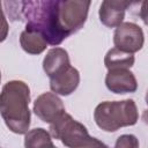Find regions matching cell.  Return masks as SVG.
Returning <instances> with one entry per match:
<instances>
[{
    "mask_svg": "<svg viewBox=\"0 0 148 148\" xmlns=\"http://www.w3.org/2000/svg\"><path fill=\"white\" fill-rule=\"evenodd\" d=\"M30 88L21 80H12L0 92V114L6 126L15 134H24L30 126Z\"/></svg>",
    "mask_w": 148,
    "mask_h": 148,
    "instance_id": "cell-2",
    "label": "cell"
},
{
    "mask_svg": "<svg viewBox=\"0 0 148 148\" xmlns=\"http://www.w3.org/2000/svg\"><path fill=\"white\" fill-rule=\"evenodd\" d=\"M143 43L145 35L138 24L133 22H121L116 27L113 34L114 47L125 52L135 53L142 49Z\"/></svg>",
    "mask_w": 148,
    "mask_h": 148,
    "instance_id": "cell-6",
    "label": "cell"
},
{
    "mask_svg": "<svg viewBox=\"0 0 148 148\" xmlns=\"http://www.w3.org/2000/svg\"><path fill=\"white\" fill-rule=\"evenodd\" d=\"M96 125L105 132H116L120 127L133 126L139 120V111L133 99L105 101L94 111Z\"/></svg>",
    "mask_w": 148,
    "mask_h": 148,
    "instance_id": "cell-3",
    "label": "cell"
},
{
    "mask_svg": "<svg viewBox=\"0 0 148 148\" xmlns=\"http://www.w3.org/2000/svg\"><path fill=\"white\" fill-rule=\"evenodd\" d=\"M114 147L116 148H138L139 141L136 136L133 134H123L117 139Z\"/></svg>",
    "mask_w": 148,
    "mask_h": 148,
    "instance_id": "cell-16",
    "label": "cell"
},
{
    "mask_svg": "<svg viewBox=\"0 0 148 148\" xmlns=\"http://www.w3.org/2000/svg\"><path fill=\"white\" fill-rule=\"evenodd\" d=\"M126 9H128L132 15L142 18V21L146 23V0H128Z\"/></svg>",
    "mask_w": 148,
    "mask_h": 148,
    "instance_id": "cell-15",
    "label": "cell"
},
{
    "mask_svg": "<svg viewBox=\"0 0 148 148\" xmlns=\"http://www.w3.org/2000/svg\"><path fill=\"white\" fill-rule=\"evenodd\" d=\"M50 134L68 148L106 147L102 141L90 136L87 127L66 111L50 124Z\"/></svg>",
    "mask_w": 148,
    "mask_h": 148,
    "instance_id": "cell-4",
    "label": "cell"
},
{
    "mask_svg": "<svg viewBox=\"0 0 148 148\" xmlns=\"http://www.w3.org/2000/svg\"><path fill=\"white\" fill-rule=\"evenodd\" d=\"M71 65L68 53L62 47H53L49 50L43 60V69L49 77L64 71Z\"/></svg>",
    "mask_w": 148,
    "mask_h": 148,
    "instance_id": "cell-11",
    "label": "cell"
},
{
    "mask_svg": "<svg viewBox=\"0 0 148 148\" xmlns=\"http://www.w3.org/2000/svg\"><path fill=\"white\" fill-rule=\"evenodd\" d=\"M128 0H103L99 7V21L108 28H116L125 17Z\"/></svg>",
    "mask_w": 148,
    "mask_h": 148,
    "instance_id": "cell-10",
    "label": "cell"
},
{
    "mask_svg": "<svg viewBox=\"0 0 148 148\" xmlns=\"http://www.w3.org/2000/svg\"><path fill=\"white\" fill-rule=\"evenodd\" d=\"M106 88L114 94H130L138 89V82L130 68H111L108 69L105 76Z\"/></svg>",
    "mask_w": 148,
    "mask_h": 148,
    "instance_id": "cell-8",
    "label": "cell"
},
{
    "mask_svg": "<svg viewBox=\"0 0 148 148\" xmlns=\"http://www.w3.org/2000/svg\"><path fill=\"white\" fill-rule=\"evenodd\" d=\"M134 53L121 51L117 47L110 49L104 57V65L108 69L111 68H131L134 65Z\"/></svg>",
    "mask_w": 148,
    "mask_h": 148,
    "instance_id": "cell-13",
    "label": "cell"
},
{
    "mask_svg": "<svg viewBox=\"0 0 148 148\" xmlns=\"http://www.w3.org/2000/svg\"><path fill=\"white\" fill-rule=\"evenodd\" d=\"M80 83V73L73 67L68 66L60 73L50 77V88L51 90L61 96H68L76 90Z\"/></svg>",
    "mask_w": 148,
    "mask_h": 148,
    "instance_id": "cell-9",
    "label": "cell"
},
{
    "mask_svg": "<svg viewBox=\"0 0 148 148\" xmlns=\"http://www.w3.org/2000/svg\"><path fill=\"white\" fill-rule=\"evenodd\" d=\"M20 45L29 54H40L47 47V42L38 30L27 28L20 35Z\"/></svg>",
    "mask_w": 148,
    "mask_h": 148,
    "instance_id": "cell-12",
    "label": "cell"
},
{
    "mask_svg": "<svg viewBox=\"0 0 148 148\" xmlns=\"http://www.w3.org/2000/svg\"><path fill=\"white\" fill-rule=\"evenodd\" d=\"M34 112L42 121L51 124L65 112V105L53 91L44 92L34 102Z\"/></svg>",
    "mask_w": 148,
    "mask_h": 148,
    "instance_id": "cell-7",
    "label": "cell"
},
{
    "mask_svg": "<svg viewBox=\"0 0 148 148\" xmlns=\"http://www.w3.org/2000/svg\"><path fill=\"white\" fill-rule=\"evenodd\" d=\"M60 2L61 0H21L16 20L25 21L27 28L40 31L47 44L57 46L68 37L58 22Z\"/></svg>",
    "mask_w": 148,
    "mask_h": 148,
    "instance_id": "cell-1",
    "label": "cell"
},
{
    "mask_svg": "<svg viewBox=\"0 0 148 148\" xmlns=\"http://www.w3.org/2000/svg\"><path fill=\"white\" fill-rule=\"evenodd\" d=\"M0 82H1V72H0Z\"/></svg>",
    "mask_w": 148,
    "mask_h": 148,
    "instance_id": "cell-18",
    "label": "cell"
},
{
    "mask_svg": "<svg viewBox=\"0 0 148 148\" xmlns=\"http://www.w3.org/2000/svg\"><path fill=\"white\" fill-rule=\"evenodd\" d=\"M24 146L27 148H40V147H54L51 134L42 128H34L24 133Z\"/></svg>",
    "mask_w": 148,
    "mask_h": 148,
    "instance_id": "cell-14",
    "label": "cell"
},
{
    "mask_svg": "<svg viewBox=\"0 0 148 148\" xmlns=\"http://www.w3.org/2000/svg\"><path fill=\"white\" fill-rule=\"evenodd\" d=\"M8 31H9V25H8L7 18L3 14L2 7H0V43H2L7 38Z\"/></svg>",
    "mask_w": 148,
    "mask_h": 148,
    "instance_id": "cell-17",
    "label": "cell"
},
{
    "mask_svg": "<svg viewBox=\"0 0 148 148\" xmlns=\"http://www.w3.org/2000/svg\"><path fill=\"white\" fill-rule=\"evenodd\" d=\"M91 0H61L58 10V22L69 36L80 30L87 21Z\"/></svg>",
    "mask_w": 148,
    "mask_h": 148,
    "instance_id": "cell-5",
    "label": "cell"
}]
</instances>
